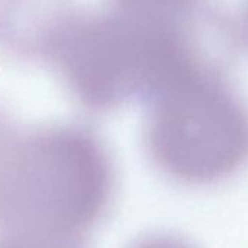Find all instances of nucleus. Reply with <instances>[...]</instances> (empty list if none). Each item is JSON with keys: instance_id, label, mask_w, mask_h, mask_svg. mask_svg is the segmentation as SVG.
Instances as JSON below:
<instances>
[{"instance_id": "1", "label": "nucleus", "mask_w": 248, "mask_h": 248, "mask_svg": "<svg viewBox=\"0 0 248 248\" xmlns=\"http://www.w3.org/2000/svg\"><path fill=\"white\" fill-rule=\"evenodd\" d=\"M111 191L112 165L91 130H21L0 114V247L76 248Z\"/></svg>"}, {"instance_id": "2", "label": "nucleus", "mask_w": 248, "mask_h": 248, "mask_svg": "<svg viewBox=\"0 0 248 248\" xmlns=\"http://www.w3.org/2000/svg\"><path fill=\"white\" fill-rule=\"evenodd\" d=\"M145 140L154 164L186 184H210L248 161V108L216 73L149 98Z\"/></svg>"}, {"instance_id": "3", "label": "nucleus", "mask_w": 248, "mask_h": 248, "mask_svg": "<svg viewBox=\"0 0 248 248\" xmlns=\"http://www.w3.org/2000/svg\"><path fill=\"white\" fill-rule=\"evenodd\" d=\"M132 248H191V247L180 239H175V238L155 236V238L143 239Z\"/></svg>"}, {"instance_id": "4", "label": "nucleus", "mask_w": 248, "mask_h": 248, "mask_svg": "<svg viewBox=\"0 0 248 248\" xmlns=\"http://www.w3.org/2000/svg\"><path fill=\"white\" fill-rule=\"evenodd\" d=\"M8 248H9V247H8Z\"/></svg>"}]
</instances>
